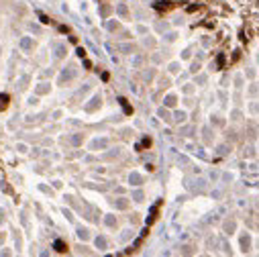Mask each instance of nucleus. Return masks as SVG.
I'll return each instance as SVG.
<instances>
[{
    "label": "nucleus",
    "instance_id": "obj_1",
    "mask_svg": "<svg viewBox=\"0 0 259 257\" xmlns=\"http://www.w3.org/2000/svg\"><path fill=\"white\" fill-rule=\"evenodd\" d=\"M6 102H8V94H0V110L6 108Z\"/></svg>",
    "mask_w": 259,
    "mask_h": 257
},
{
    "label": "nucleus",
    "instance_id": "obj_2",
    "mask_svg": "<svg viewBox=\"0 0 259 257\" xmlns=\"http://www.w3.org/2000/svg\"><path fill=\"white\" fill-rule=\"evenodd\" d=\"M155 8H157V10H167V8H171V4H169V2H157Z\"/></svg>",
    "mask_w": 259,
    "mask_h": 257
},
{
    "label": "nucleus",
    "instance_id": "obj_4",
    "mask_svg": "<svg viewBox=\"0 0 259 257\" xmlns=\"http://www.w3.org/2000/svg\"><path fill=\"white\" fill-rule=\"evenodd\" d=\"M173 102H176V98H173V96H169V98H167V102H165V104H169V106H171Z\"/></svg>",
    "mask_w": 259,
    "mask_h": 257
},
{
    "label": "nucleus",
    "instance_id": "obj_3",
    "mask_svg": "<svg viewBox=\"0 0 259 257\" xmlns=\"http://www.w3.org/2000/svg\"><path fill=\"white\" fill-rule=\"evenodd\" d=\"M55 249L59 251V253H65V251H68V247H65V243H63V241H57V243H55Z\"/></svg>",
    "mask_w": 259,
    "mask_h": 257
}]
</instances>
